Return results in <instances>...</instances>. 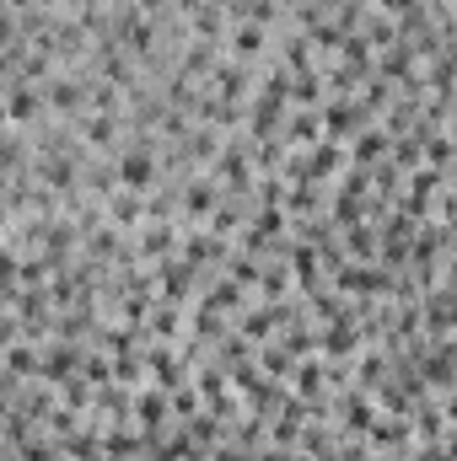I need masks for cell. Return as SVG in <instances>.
Listing matches in <instances>:
<instances>
[{
  "label": "cell",
  "mask_w": 457,
  "mask_h": 461,
  "mask_svg": "<svg viewBox=\"0 0 457 461\" xmlns=\"http://www.w3.org/2000/svg\"><path fill=\"white\" fill-rule=\"evenodd\" d=\"M124 182H129V188H146V182H151V161L146 156H129L124 161Z\"/></svg>",
  "instance_id": "obj_1"
},
{
  "label": "cell",
  "mask_w": 457,
  "mask_h": 461,
  "mask_svg": "<svg viewBox=\"0 0 457 461\" xmlns=\"http://www.w3.org/2000/svg\"><path fill=\"white\" fill-rule=\"evenodd\" d=\"M258 43H264V33H258V27H242V33H237V49H242V54H253Z\"/></svg>",
  "instance_id": "obj_2"
}]
</instances>
